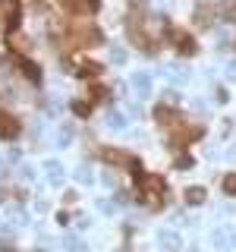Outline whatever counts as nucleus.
I'll use <instances>...</instances> for the list:
<instances>
[{"mask_svg":"<svg viewBox=\"0 0 236 252\" xmlns=\"http://www.w3.org/2000/svg\"><path fill=\"white\" fill-rule=\"evenodd\" d=\"M73 114H79V117H89V114H91V104H85V101L73 104Z\"/></svg>","mask_w":236,"mask_h":252,"instance_id":"obj_8","label":"nucleus"},{"mask_svg":"<svg viewBox=\"0 0 236 252\" xmlns=\"http://www.w3.org/2000/svg\"><path fill=\"white\" fill-rule=\"evenodd\" d=\"M186 202L189 205H201V202H205V189H201V186H189L186 189Z\"/></svg>","mask_w":236,"mask_h":252,"instance_id":"obj_5","label":"nucleus"},{"mask_svg":"<svg viewBox=\"0 0 236 252\" xmlns=\"http://www.w3.org/2000/svg\"><path fill=\"white\" fill-rule=\"evenodd\" d=\"M82 72H89V76H98V72H101V63H82Z\"/></svg>","mask_w":236,"mask_h":252,"instance_id":"obj_10","label":"nucleus"},{"mask_svg":"<svg viewBox=\"0 0 236 252\" xmlns=\"http://www.w3.org/2000/svg\"><path fill=\"white\" fill-rule=\"evenodd\" d=\"M101 158H104L107 164H126V155H120L117 148H101Z\"/></svg>","mask_w":236,"mask_h":252,"instance_id":"obj_4","label":"nucleus"},{"mask_svg":"<svg viewBox=\"0 0 236 252\" xmlns=\"http://www.w3.org/2000/svg\"><path fill=\"white\" fill-rule=\"evenodd\" d=\"M19 136V123L10 114H0V139H16Z\"/></svg>","mask_w":236,"mask_h":252,"instance_id":"obj_2","label":"nucleus"},{"mask_svg":"<svg viewBox=\"0 0 236 252\" xmlns=\"http://www.w3.org/2000/svg\"><path fill=\"white\" fill-rule=\"evenodd\" d=\"M22 72L32 79V82H38V79H41V70H38L35 63H29V60H22Z\"/></svg>","mask_w":236,"mask_h":252,"instance_id":"obj_6","label":"nucleus"},{"mask_svg":"<svg viewBox=\"0 0 236 252\" xmlns=\"http://www.w3.org/2000/svg\"><path fill=\"white\" fill-rule=\"evenodd\" d=\"M60 3H63L66 10H82V3H79V0H60Z\"/></svg>","mask_w":236,"mask_h":252,"instance_id":"obj_12","label":"nucleus"},{"mask_svg":"<svg viewBox=\"0 0 236 252\" xmlns=\"http://www.w3.org/2000/svg\"><path fill=\"white\" fill-rule=\"evenodd\" d=\"M211 6H205V10H199V22H201V29H208V22H211Z\"/></svg>","mask_w":236,"mask_h":252,"instance_id":"obj_9","label":"nucleus"},{"mask_svg":"<svg viewBox=\"0 0 236 252\" xmlns=\"http://www.w3.org/2000/svg\"><path fill=\"white\" fill-rule=\"evenodd\" d=\"M224 192H227V196H236V174L224 177Z\"/></svg>","mask_w":236,"mask_h":252,"instance_id":"obj_7","label":"nucleus"},{"mask_svg":"<svg viewBox=\"0 0 236 252\" xmlns=\"http://www.w3.org/2000/svg\"><path fill=\"white\" fill-rule=\"evenodd\" d=\"M170 38H173V44L180 48V54H183V57H192L195 54V38L192 35H186V32H170Z\"/></svg>","mask_w":236,"mask_h":252,"instance_id":"obj_1","label":"nucleus"},{"mask_svg":"<svg viewBox=\"0 0 236 252\" xmlns=\"http://www.w3.org/2000/svg\"><path fill=\"white\" fill-rule=\"evenodd\" d=\"M47 174H51V180L57 183V180H60V164H51V167H47Z\"/></svg>","mask_w":236,"mask_h":252,"instance_id":"obj_11","label":"nucleus"},{"mask_svg":"<svg viewBox=\"0 0 236 252\" xmlns=\"http://www.w3.org/2000/svg\"><path fill=\"white\" fill-rule=\"evenodd\" d=\"M158 240H161V246H164L167 252H177V249H180V236H177V234H170V230H164V234H161Z\"/></svg>","mask_w":236,"mask_h":252,"instance_id":"obj_3","label":"nucleus"},{"mask_svg":"<svg viewBox=\"0 0 236 252\" xmlns=\"http://www.w3.org/2000/svg\"><path fill=\"white\" fill-rule=\"evenodd\" d=\"M110 126H117V129H120V126H123V117H120V114H110Z\"/></svg>","mask_w":236,"mask_h":252,"instance_id":"obj_13","label":"nucleus"}]
</instances>
